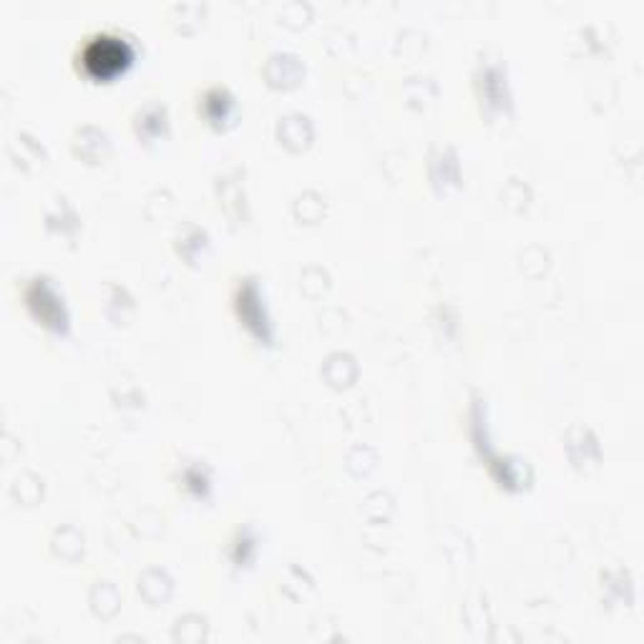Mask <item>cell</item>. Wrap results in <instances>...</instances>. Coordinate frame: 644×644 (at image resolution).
I'll return each instance as SVG.
<instances>
[{
	"instance_id": "obj_1",
	"label": "cell",
	"mask_w": 644,
	"mask_h": 644,
	"mask_svg": "<svg viewBox=\"0 0 644 644\" xmlns=\"http://www.w3.org/2000/svg\"><path fill=\"white\" fill-rule=\"evenodd\" d=\"M86 63L96 74H109L124 63V48L119 43H109V38H98L94 46L86 50Z\"/></svg>"
}]
</instances>
